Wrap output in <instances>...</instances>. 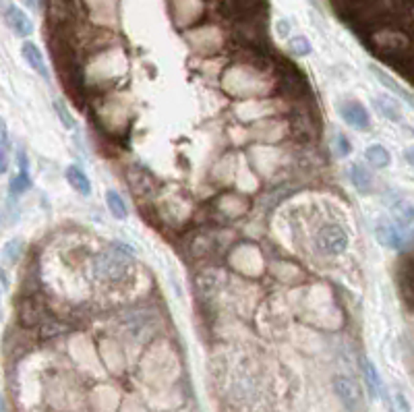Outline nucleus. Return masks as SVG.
<instances>
[{
	"instance_id": "0eeeda50",
	"label": "nucleus",
	"mask_w": 414,
	"mask_h": 412,
	"mask_svg": "<svg viewBox=\"0 0 414 412\" xmlns=\"http://www.w3.org/2000/svg\"><path fill=\"white\" fill-rule=\"evenodd\" d=\"M4 19H6V25L11 28V31L17 35V38H28L33 33V23L25 15V11H21L19 6L11 4L4 13Z\"/></svg>"
},
{
	"instance_id": "9b49d317",
	"label": "nucleus",
	"mask_w": 414,
	"mask_h": 412,
	"mask_svg": "<svg viewBox=\"0 0 414 412\" xmlns=\"http://www.w3.org/2000/svg\"><path fill=\"white\" fill-rule=\"evenodd\" d=\"M21 162H19V172L11 178V185H8V191L13 197H19V195H23V193L28 191L29 187H31V178H29V170H28V160H25V156L21 154V158H19Z\"/></svg>"
},
{
	"instance_id": "b1692460",
	"label": "nucleus",
	"mask_w": 414,
	"mask_h": 412,
	"mask_svg": "<svg viewBox=\"0 0 414 412\" xmlns=\"http://www.w3.org/2000/svg\"><path fill=\"white\" fill-rule=\"evenodd\" d=\"M290 50H292L297 56H306V55H311L313 46H311V42H309L304 35H297V38H292V40H290Z\"/></svg>"
},
{
	"instance_id": "39448f33",
	"label": "nucleus",
	"mask_w": 414,
	"mask_h": 412,
	"mask_svg": "<svg viewBox=\"0 0 414 412\" xmlns=\"http://www.w3.org/2000/svg\"><path fill=\"white\" fill-rule=\"evenodd\" d=\"M280 89H282V96L290 100H301L309 93V83L303 77V73H299L297 69H290L280 77Z\"/></svg>"
},
{
	"instance_id": "2eb2a0df",
	"label": "nucleus",
	"mask_w": 414,
	"mask_h": 412,
	"mask_svg": "<svg viewBox=\"0 0 414 412\" xmlns=\"http://www.w3.org/2000/svg\"><path fill=\"white\" fill-rule=\"evenodd\" d=\"M362 373H364V379H367V387L371 391L373 398L381 396V389H384V382L379 377V371L375 369V365L371 360H364L362 362Z\"/></svg>"
},
{
	"instance_id": "7ed1b4c3",
	"label": "nucleus",
	"mask_w": 414,
	"mask_h": 412,
	"mask_svg": "<svg viewBox=\"0 0 414 412\" xmlns=\"http://www.w3.org/2000/svg\"><path fill=\"white\" fill-rule=\"evenodd\" d=\"M333 391L340 398V402L352 412H362V391L359 384L350 377L338 375L333 379Z\"/></svg>"
},
{
	"instance_id": "412c9836",
	"label": "nucleus",
	"mask_w": 414,
	"mask_h": 412,
	"mask_svg": "<svg viewBox=\"0 0 414 412\" xmlns=\"http://www.w3.org/2000/svg\"><path fill=\"white\" fill-rule=\"evenodd\" d=\"M8 166V131H6V122L0 118V174L6 170Z\"/></svg>"
},
{
	"instance_id": "f3484780",
	"label": "nucleus",
	"mask_w": 414,
	"mask_h": 412,
	"mask_svg": "<svg viewBox=\"0 0 414 412\" xmlns=\"http://www.w3.org/2000/svg\"><path fill=\"white\" fill-rule=\"evenodd\" d=\"M373 104H375V108L379 110V114H384V116L389 118V120H393V122H400V120H402L400 106H398L393 100H389V98H386V96H381V98H375V100H373Z\"/></svg>"
},
{
	"instance_id": "6e6552de",
	"label": "nucleus",
	"mask_w": 414,
	"mask_h": 412,
	"mask_svg": "<svg viewBox=\"0 0 414 412\" xmlns=\"http://www.w3.org/2000/svg\"><path fill=\"white\" fill-rule=\"evenodd\" d=\"M375 236L377 241L387 248H393V251H402L406 247V236L404 232L398 228V226H391V224H381L375 228Z\"/></svg>"
},
{
	"instance_id": "cd10ccee",
	"label": "nucleus",
	"mask_w": 414,
	"mask_h": 412,
	"mask_svg": "<svg viewBox=\"0 0 414 412\" xmlns=\"http://www.w3.org/2000/svg\"><path fill=\"white\" fill-rule=\"evenodd\" d=\"M29 11H40L42 8V0H21Z\"/></svg>"
},
{
	"instance_id": "c756f323",
	"label": "nucleus",
	"mask_w": 414,
	"mask_h": 412,
	"mask_svg": "<svg viewBox=\"0 0 414 412\" xmlns=\"http://www.w3.org/2000/svg\"><path fill=\"white\" fill-rule=\"evenodd\" d=\"M0 315H2V309H0Z\"/></svg>"
},
{
	"instance_id": "c85d7f7f",
	"label": "nucleus",
	"mask_w": 414,
	"mask_h": 412,
	"mask_svg": "<svg viewBox=\"0 0 414 412\" xmlns=\"http://www.w3.org/2000/svg\"><path fill=\"white\" fill-rule=\"evenodd\" d=\"M0 412H6V406H4V400H2V396H0Z\"/></svg>"
},
{
	"instance_id": "ddd939ff",
	"label": "nucleus",
	"mask_w": 414,
	"mask_h": 412,
	"mask_svg": "<svg viewBox=\"0 0 414 412\" xmlns=\"http://www.w3.org/2000/svg\"><path fill=\"white\" fill-rule=\"evenodd\" d=\"M232 8L238 17L253 19L265 11V0H232Z\"/></svg>"
},
{
	"instance_id": "9d476101",
	"label": "nucleus",
	"mask_w": 414,
	"mask_h": 412,
	"mask_svg": "<svg viewBox=\"0 0 414 412\" xmlns=\"http://www.w3.org/2000/svg\"><path fill=\"white\" fill-rule=\"evenodd\" d=\"M64 176H67V183L75 189L77 193H81V195H91V181H89V176L83 172L79 166H69L67 170H64Z\"/></svg>"
},
{
	"instance_id": "4be33fe9",
	"label": "nucleus",
	"mask_w": 414,
	"mask_h": 412,
	"mask_svg": "<svg viewBox=\"0 0 414 412\" xmlns=\"http://www.w3.org/2000/svg\"><path fill=\"white\" fill-rule=\"evenodd\" d=\"M292 125H294V131H297L301 137H313V135H315V125H313L311 116L304 114V112L301 116H297V120H294Z\"/></svg>"
},
{
	"instance_id": "aec40b11",
	"label": "nucleus",
	"mask_w": 414,
	"mask_h": 412,
	"mask_svg": "<svg viewBox=\"0 0 414 412\" xmlns=\"http://www.w3.org/2000/svg\"><path fill=\"white\" fill-rule=\"evenodd\" d=\"M381 394L386 396V402H387V408H389V412H410V408H408V402L404 400V396H402L400 391H386V389H381Z\"/></svg>"
},
{
	"instance_id": "393cba45",
	"label": "nucleus",
	"mask_w": 414,
	"mask_h": 412,
	"mask_svg": "<svg viewBox=\"0 0 414 412\" xmlns=\"http://www.w3.org/2000/svg\"><path fill=\"white\" fill-rule=\"evenodd\" d=\"M21 247H23V241L21 239H13L6 247H4V257L8 261H17L19 259V253H21Z\"/></svg>"
},
{
	"instance_id": "a211bd4d",
	"label": "nucleus",
	"mask_w": 414,
	"mask_h": 412,
	"mask_svg": "<svg viewBox=\"0 0 414 412\" xmlns=\"http://www.w3.org/2000/svg\"><path fill=\"white\" fill-rule=\"evenodd\" d=\"M106 201H108V210L110 214L116 218V220H127L129 216V210H127V203L125 199L118 195L116 191H108L106 193Z\"/></svg>"
},
{
	"instance_id": "1a4fd4ad",
	"label": "nucleus",
	"mask_w": 414,
	"mask_h": 412,
	"mask_svg": "<svg viewBox=\"0 0 414 412\" xmlns=\"http://www.w3.org/2000/svg\"><path fill=\"white\" fill-rule=\"evenodd\" d=\"M21 55H23V60L31 67V71H35L42 79H50V73H48V67H46V60H44V55L42 50L33 44V42H23L21 46Z\"/></svg>"
},
{
	"instance_id": "423d86ee",
	"label": "nucleus",
	"mask_w": 414,
	"mask_h": 412,
	"mask_svg": "<svg viewBox=\"0 0 414 412\" xmlns=\"http://www.w3.org/2000/svg\"><path fill=\"white\" fill-rule=\"evenodd\" d=\"M340 114H342V118H344L350 127H355L357 131H369L371 120H369V114H367L364 106H362L360 102H355V100L344 102V104L340 106Z\"/></svg>"
},
{
	"instance_id": "4468645a",
	"label": "nucleus",
	"mask_w": 414,
	"mask_h": 412,
	"mask_svg": "<svg viewBox=\"0 0 414 412\" xmlns=\"http://www.w3.org/2000/svg\"><path fill=\"white\" fill-rule=\"evenodd\" d=\"M350 178L355 183V187L360 193H373L375 189V181H373V174L364 168V166L355 164L352 166V172H350Z\"/></svg>"
},
{
	"instance_id": "dca6fc26",
	"label": "nucleus",
	"mask_w": 414,
	"mask_h": 412,
	"mask_svg": "<svg viewBox=\"0 0 414 412\" xmlns=\"http://www.w3.org/2000/svg\"><path fill=\"white\" fill-rule=\"evenodd\" d=\"M364 160L373 168H387L391 162V156L384 145H371L364 149Z\"/></svg>"
},
{
	"instance_id": "6ab92c4d",
	"label": "nucleus",
	"mask_w": 414,
	"mask_h": 412,
	"mask_svg": "<svg viewBox=\"0 0 414 412\" xmlns=\"http://www.w3.org/2000/svg\"><path fill=\"white\" fill-rule=\"evenodd\" d=\"M371 73H373V75L377 77V81L381 83V85H386L387 89H391V91H396V93H400V96H404L406 100H410V96H408V91H406V89H402V87H400V83L393 81V79H391V77L387 75L386 71H381L379 67H375V64H373V67H371Z\"/></svg>"
},
{
	"instance_id": "a878e982",
	"label": "nucleus",
	"mask_w": 414,
	"mask_h": 412,
	"mask_svg": "<svg viewBox=\"0 0 414 412\" xmlns=\"http://www.w3.org/2000/svg\"><path fill=\"white\" fill-rule=\"evenodd\" d=\"M335 141H338V143H335L338 154H340V156H348V154H350V143H348V139L344 137V135H338Z\"/></svg>"
},
{
	"instance_id": "5701e85b",
	"label": "nucleus",
	"mask_w": 414,
	"mask_h": 412,
	"mask_svg": "<svg viewBox=\"0 0 414 412\" xmlns=\"http://www.w3.org/2000/svg\"><path fill=\"white\" fill-rule=\"evenodd\" d=\"M54 112L56 116L60 118V122H62L64 129H75L77 127V120L73 118V114L64 106V102H54Z\"/></svg>"
},
{
	"instance_id": "f03ea898",
	"label": "nucleus",
	"mask_w": 414,
	"mask_h": 412,
	"mask_svg": "<svg viewBox=\"0 0 414 412\" xmlns=\"http://www.w3.org/2000/svg\"><path fill=\"white\" fill-rule=\"evenodd\" d=\"M315 245L323 255H342L348 248V234L338 224H326L317 232Z\"/></svg>"
},
{
	"instance_id": "20e7f679",
	"label": "nucleus",
	"mask_w": 414,
	"mask_h": 412,
	"mask_svg": "<svg viewBox=\"0 0 414 412\" xmlns=\"http://www.w3.org/2000/svg\"><path fill=\"white\" fill-rule=\"evenodd\" d=\"M377 50L387 58H402L404 52H410V42L398 33V31H384V33H377L373 38Z\"/></svg>"
},
{
	"instance_id": "bb28decb",
	"label": "nucleus",
	"mask_w": 414,
	"mask_h": 412,
	"mask_svg": "<svg viewBox=\"0 0 414 412\" xmlns=\"http://www.w3.org/2000/svg\"><path fill=\"white\" fill-rule=\"evenodd\" d=\"M277 33H280V35H284V38L290 33V23H288L286 19H282V21L277 23Z\"/></svg>"
},
{
	"instance_id": "f257e3e1",
	"label": "nucleus",
	"mask_w": 414,
	"mask_h": 412,
	"mask_svg": "<svg viewBox=\"0 0 414 412\" xmlns=\"http://www.w3.org/2000/svg\"><path fill=\"white\" fill-rule=\"evenodd\" d=\"M131 270V257L122 248H108L93 259V275L100 282L118 284Z\"/></svg>"
},
{
	"instance_id": "f8f14e48",
	"label": "nucleus",
	"mask_w": 414,
	"mask_h": 412,
	"mask_svg": "<svg viewBox=\"0 0 414 412\" xmlns=\"http://www.w3.org/2000/svg\"><path fill=\"white\" fill-rule=\"evenodd\" d=\"M19 321L25 326V328H33V326H40L42 324V307L35 301H23L19 307Z\"/></svg>"
}]
</instances>
